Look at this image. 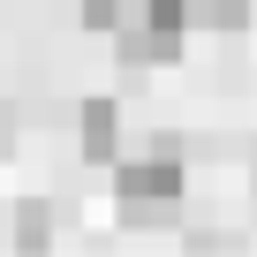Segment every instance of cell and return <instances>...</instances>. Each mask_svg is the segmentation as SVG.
I'll return each mask as SVG.
<instances>
[{
    "instance_id": "1",
    "label": "cell",
    "mask_w": 257,
    "mask_h": 257,
    "mask_svg": "<svg viewBox=\"0 0 257 257\" xmlns=\"http://www.w3.org/2000/svg\"><path fill=\"white\" fill-rule=\"evenodd\" d=\"M182 31H189V8H182V0H144V8H128L113 23V46H121L128 68H159V61L182 53Z\"/></svg>"
},
{
    "instance_id": "2",
    "label": "cell",
    "mask_w": 257,
    "mask_h": 257,
    "mask_svg": "<svg viewBox=\"0 0 257 257\" xmlns=\"http://www.w3.org/2000/svg\"><path fill=\"white\" fill-rule=\"evenodd\" d=\"M113 189H121V204H128V212H167V204L182 197V152H174V144H159V152H144V159H121Z\"/></svg>"
},
{
    "instance_id": "3",
    "label": "cell",
    "mask_w": 257,
    "mask_h": 257,
    "mask_svg": "<svg viewBox=\"0 0 257 257\" xmlns=\"http://www.w3.org/2000/svg\"><path fill=\"white\" fill-rule=\"evenodd\" d=\"M76 144H83V159H113V144H121V113H113V98H83V113H76Z\"/></svg>"
},
{
    "instance_id": "4",
    "label": "cell",
    "mask_w": 257,
    "mask_h": 257,
    "mask_svg": "<svg viewBox=\"0 0 257 257\" xmlns=\"http://www.w3.org/2000/svg\"><path fill=\"white\" fill-rule=\"evenodd\" d=\"M189 8V23H212V31H234L242 16H249V0H182Z\"/></svg>"
},
{
    "instance_id": "5",
    "label": "cell",
    "mask_w": 257,
    "mask_h": 257,
    "mask_svg": "<svg viewBox=\"0 0 257 257\" xmlns=\"http://www.w3.org/2000/svg\"><path fill=\"white\" fill-rule=\"evenodd\" d=\"M128 8H121V0H83V31H113Z\"/></svg>"
},
{
    "instance_id": "6",
    "label": "cell",
    "mask_w": 257,
    "mask_h": 257,
    "mask_svg": "<svg viewBox=\"0 0 257 257\" xmlns=\"http://www.w3.org/2000/svg\"><path fill=\"white\" fill-rule=\"evenodd\" d=\"M16 242H23V249H38V242H46V212H38V204L16 219Z\"/></svg>"
}]
</instances>
